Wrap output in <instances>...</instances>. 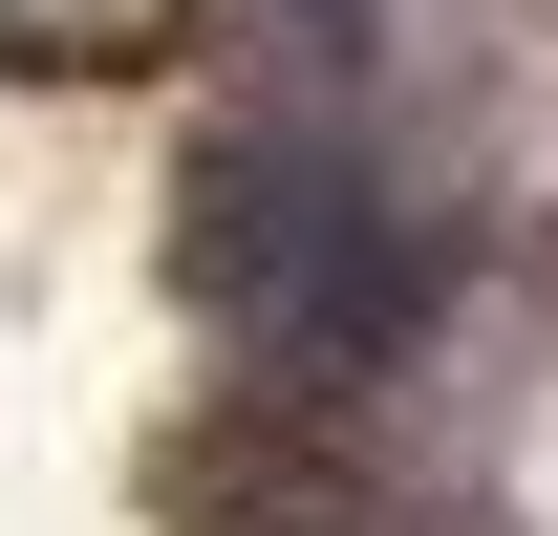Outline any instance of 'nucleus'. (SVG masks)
<instances>
[{
	"label": "nucleus",
	"instance_id": "1",
	"mask_svg": "<svg viewBox=\"0 0 558 536\" xmlns=\"http://www.w3.org/2000/svg\"><path fill=\"white\" fill-rule=\"evenodd\" d=\"M194 301L236 343H279V365H387L409 301H429V258H409V215L365 194L323 130H215V172H194Z\"/></svg>",
	"mask_w": 558,
	"mask_h": 536
}]
</instances>
